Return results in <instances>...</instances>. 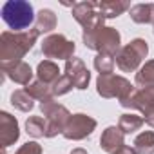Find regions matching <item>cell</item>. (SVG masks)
<instances>
[{
	"label": "cell",
	"mask_w": 154,
	"mask_h": 154,
	"mask_svg": "<svg viewBox=\"0 0 154 154\" xmlns=\"http://www.w3.org/2000/svg\"><path fill=\"white\" fill-rule=\"evenodd\" d=\"M4 22L13 29H24L33 22V8L27 2H8L2 8Z\"/></svg>",
	"instance_id": "obj_1"
}]
</instances>
